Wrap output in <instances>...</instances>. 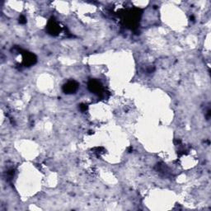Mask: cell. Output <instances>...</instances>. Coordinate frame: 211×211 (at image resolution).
Segmentation results:
<instances>
[{
    "label": "cell",
    "instance_id": "obj_1",
    "mask_svg": "<svg viewBox=\"0 0 211 211\" xmlns=\"http://www.w3.org/2000/svg\"><path fill=\"white\" fill-rule=\"evenodd\" d=\"M76 89H77V84L74 82H69L64 87V91L67 93H73Z\"/></svg>",
    "mask_w": 211,
    "mask_h": 211
}]
</instances>
